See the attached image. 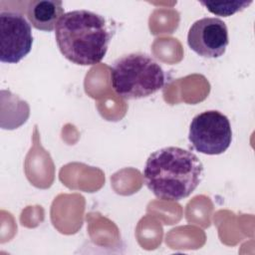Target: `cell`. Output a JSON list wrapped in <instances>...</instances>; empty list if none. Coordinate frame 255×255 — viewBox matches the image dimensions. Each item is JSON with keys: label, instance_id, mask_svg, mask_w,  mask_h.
<instances>
[{"label": "cell", "instance_id": "8992f818", "mask_svg": "<svg viewBox=\"0 0 255 255\" xmlns=\"http://www.w3.org/2000/svg\"><path fill=\"white\" fill-rule=\"evenodd\" d=\"M228 43L227 26L219 18L204 17L195 21L188 30L189 48L203 58H220L224 55Z\"/></svg>", "mask_w": 255, "mask_h": 255}, {"label": "cell", "instance_id": "3957f363", "mask_svg": "<svg viewBox=\"0 0 255 255\" xmlns=\"http://www.w3.org/2000/svg\"><path fill=\"white\" fill-rule=\"evenodd\" d=\"M111 84L121 98L139 100L161 90L165 84V74L151 56L130 53L114 62L111 67Z\"/></svg>", "mask_w": 255, "mask_h": 255}, {"label": "cell", "instance_id": "7a4b0ae2", "mask_svg": "<svg viewBox=\"0 0 255 255\" xmlns=\"http://www.w3.org/2000/svg\"><path fill=\"white\" fill-rule=\"evenodd\" d=\"M115 28L107 19L89 10L65 13L55 28V38L62 55L79 66L100 63L107 54Z\"/></svg>", "mask_w": 255, "mask_h": 255}, {"label": "cell", "instance_id": "5b68a950", "mask_svg": "<svg viewBox=\"0 0 255 255\" xmlns=\"http://www.w3.org/2000/svg\"><path fill=\"white\" fill-rule=\"evenodd\" d=\"M0 61L16 64L26 57L33 45L31 24L17 11L0 12Z\"/></svg>", "mask_w": 255, "mask_h": 255}, {"label": "cell", "instance_id": "6da1fadb", "mask_svg": "<svg viewBox=\"0 0 255 255\" xmlns=\"http://www.w3.org/2000/svg\"><path fill=\"white\" fill-rule=\"evenodd\" d=\"M203 171V164L195 153L178 146H166L148 156L142 174L146 187L155 197L179 201L197 188Z\"/></svg>", "mask_w": 255, "mask_h": 255}, {"label": "cell", "instance_id": "52a82bcc", "mask_svg": "<svg viewBox=\"0 0 255 255\" xmlns=\"http://www.w3.org/2000/svg\"><path fill=\"white\" fill-rule=\"evenodd\" d=\"M27 19L37 30L53 31L64 13L62 1L32 0L27 4Z\"/></svg>", "mask_w": 255, "mask_h": 255}, {"label": "cell", "instance_id": "ba28073f", "mask_svg": "<svg viewBox=\"0 0 255 255\" xmlns=\"http://www.w3.org/2000/svg\"><path fill=\"white\" fill-rule=\"evenodd\" d=\"M199 3L204 6L210 13L217 15V16H223V17H229L239 11L244 10L247 8L252 1H223V2H213V1H199Z\"/></svg>", "mask_w": 255, "mask_h": 255}, {"label": "cell", "instance_id": "277c9868", "mask_svg": "<svg viewBox=\"0 0 255 255\" xmlns=\"http://www.w3.org/2000/svg\"><path fill=\"white\" fill-rule=\"evenodd\" d=\"M188 140L198 152L208 155L223 153L232 141L228 118L218 111H205L196 115L189 126Z\"/></svg>", "mask_w": 255, "mask_h": 255}]
</instances>
